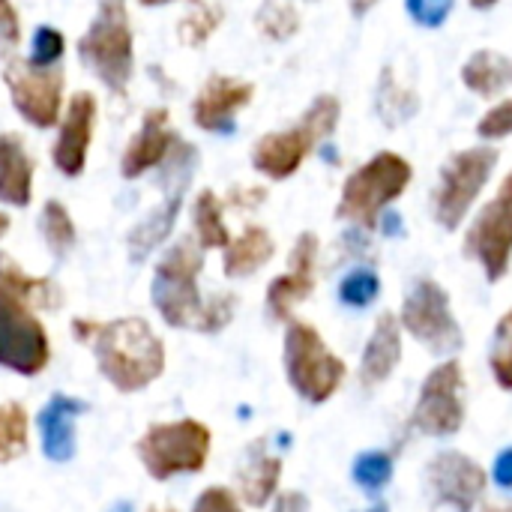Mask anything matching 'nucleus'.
I'll use <instances>...</instances> for the list:
<instances>
[{"instance_id":"aec40b11","label":"nucleus","mask_w":512,"mask_h":512,"mask_svg":"<svg viewBox=\"0 0 512 512\" xmlns=\"http://www.w3.org/2000/svg\"><path fill=\"white\" fill-rule=\"evenodd\" d=\"M87 411V402L54 393L45 408L39 411V435H42V456L48 462H69L75 456V420Z\"/></svg>"},{"instance_id":"7ed1b4c3","label":"nucleus","mask_w":512,"mask_h":512,"mask_svg":"<svg viewBox=\"0 0 512 512\" xmlns=\"http://www.w3.org/2000/svg\"><path fill=\"white\" fill-rule=\"evenodd\" d=\"M342 117V105L336 96L324 93L318 96L300 117V123H294L291 129H279V132H267L255 141L252 147V168L270 180H288L300 171V165L306 162V156L315 150L318 141L330 138L339 126Z\"/></svg>"},{"instance_id":"ddd939ff","label":"nucleus","mask_w":512,"mask_h":512,"mask_svg":"<svg viewBox=\"0 0 512 512\" xmlns=\"http://www.w3.org/2000/svg\"><path fill=\"white\" fill-rule=\"evenodd\" d=\"M411 423L429 438H450L465 426V375L459 360H444L429 372Z\"/></svg>"},{"instance_id":"a19ab883","label":"nucleus","mask_w":512,"mask_h":512,"mask_svg":"<svg viewBox=\"0 0 512 512\" xmlns=\"http://www.w3.org/2000/svg\"><path fill=\"white\" fill-rule=\"evenodd\" d=\"M492 477L501 489H512V447H507L498 459H495V468H492Z\"/></svg>"},{"instance_id":"79ce46f5","label":"nucleus","mask_w":512,"mask_h":512,"mask_svg":"<svg viewBox=\"0 0 512 512\" xmlns=\"http://www.w3.org/2000/svg\"><path fill=\"white\" fill-rule=\"evenodd\" d=\"M273 512H309V498L300 495V492H285V495L276 498Z\"/></svg>"},{"instance_id":"0eeeda50","label":"nucleus","mask_w":512,"mask_h":512,"mask_svg":"<svg viewBox=\"0 0 512 512\" xmlns=\"http://www.w3.org/2000/svg\"><path fill=\"white\" fill-rule=\"evenodd\" d=\"M135 453L144 471L159 483L180 474H201L210 456V429L198 420L156 423L138 438Z\"/></svg>"},{"instance_id":"6e6552de","label":"nucleus","mask_w":512,"mask_h":512,"mask_svg":"<svg viewBox=\"0 0 512 512\" xmlns=\"http://www.w3.org/2000/svg\"><path fill=\"white\" fill-rule=\"evenodd\" d=\"M195 165H198V150L177 138L171 144L165 162L159 165L165 171V195H162V201L126 237V249H129V258L135 264L150 258L168 240V234H171V228H174V222L180 216V207L186 201V189L192 186Z\"/></svg>"},{"instance_id":"ea45409f","label":"nucleus","mask_w":512,"mask_h":512,"mask_svg":"<svg viewBox=\"0 0 512 512\" xmlns=\"http://www.w3.org/2000/svg\"><path fill=\"white\" fill-rule=\"evenodd\" d=\"M18 42H21V18L12 0H0V54L15 51Z\"/></svg>"},{"instance_id":"c03bdc74","label":"nucleus","mask_w":512,"mask_h":512,"mask_svg":"<svg viewBox=\"0 0 512 512\" xmlns=\"http://www.w3.org/2000/svg\"><path fill=\"white\" fill-rule=\"evenodd\" d=\"M498 198H501V201H507V204H512V174L507 177V180H504V183H501V192H498Z\"/></svg>"},{"instance_id":"c9c22d12","label":"nucleus","mask_w":512,"mask_h":512,"mask_svg":"<svg viewBox=\"0 0 512 512\" xmlns=\"http://www.w3.org/2000/svg\"><path fill=\"white\" fill-rule=\"evenodd\" d=\"M63 48H66L63 33H60L57 27H51V24H42V27H36V33H33L30 60L39 63V66H54V63H60Z\"/></svg>"},{"instance_id":"bb28decb","label":"nucleus","mask_w":512,"mask_h":512,"mask_svg":"<svg viewBox=\"0 0 512 512\" xmlns=\"http://www.w3.org/2000/svg\"><path fill=\"white\" fill-rule=\"evenodd\" d=\"M192 225H195V243L207 252V249H225L231 243L228 225H225V204L222 198H216V192L204 189L195 198L192 207Z\"/></svg>"},{"instance_id":"9d476101","label":"nucleus","mask_w":512,"mask_h":512,"mask_svg":"<svg viewBox=\"0 0 512 512\" xmlns=\"http://www.w3.org/2000/svg\"><path fill=\"white\" fill-rule=\"evenodd\" d=\"M399 324L438 357L459 354L465 345V333L453 315L450 294L435 279H417L411 285L399 312Z\"/></svg>"},{"instance_id":"b1692460","label":"nucleus","mask_w":512,"mask_h":512,"mask_svg":"<svg viewBox=\"0 0 512 512\" xmlns=\"http://www.w3.org/2000/svg\"><path fill=\"white\" fill-rule=\"evenodd\" d=\"M276 252V243L270 237L267 228L261 225H246L240 237H231V243L225 246V258H222V270L228 279H246L252 273H258Z\"/></svg>"},{"instance_id":"f704fd0d","label":"nucleus","mask_w":512,"mask_h":512,"mask_svg":"<svg viewBox=\"0 0 512 512\" xmlns=\"http://www.w3.org/2000/svg\"><path fill=\"white\" fill-rule=\"evenodd\" d=\"M219 18H222V12H219L216 6L198 3V6H195V12H192V15L183 21V27H180L183 42H189V45H201V42H207V36L219 27Z\"/></svg>"},{"instance_id":"20e7f679","label":"nucleus","mask_w":512,"mask_h":512,"mask_svg":"<svg viewBox=\"0 0 512 512\" xmlns=\"http://www.w3.org/2000/svg\"><path fill=\"white\" fill-rule=\"evenodd\" d=\"M81 63L117 96H126L135 75V45L126 0H99L96 15L78 39Z\"/></svg>"},{"instance_id":"09e8293b","label":"nucleus","mask_w":512,"mask_h":512,"mask_svg":"<svg viewBox=\"0 0 512 512\" xmlns=\"http://www.w3.org/2000/svg\"><path fill=\"white\" fill-rule=\"evenodd\" d=\"M165 3H174V0H141V6H165Z\"/></svg>"},{"instance_id":"a211bd4d","label":"nucleus","mask_w":512,"mask_h":512,"mask_svg":"<svg viewBox=\"0 0 512 512\" xmlns=\"http://www.w3.org/2000/svg\"><path fill=\"white\" fill-rule=\"evenodd\" d=\"M255 96L249 81L231 75H210L192 105V120L204 132H231L237 111H243Z\"/></svg>"},{"instance_id":"3c124183","label":"nucleus","mask_w":512,"mask_h":512,"mask_svg":"<svg viewBox=\"0 0 512 512\" xmlns=\"http://www.w3.org/2000/svg\"><path fill=\"white\" fill-rule=\"evenodd\" d=\"M369 512H390V510H387V507H384V504H378V507H375V510H369Z\"/></svg>"},{"instance_id":"c756f323","label":"nucleus","mask_w":512,"mask_h":512,"mask_svg":"<svg viewBox=\"0 0 512 512\" xmlns=\"http://www.w3.org/2000/svg\"><path fill=\"white\" fill-rule=\"evenodd\" d=\"M27 453V411L18 402L0 405V465Z\"/></svg>"},{"instance_id":"2f4dec72","label":"nucleus","mask_w":512,"mask_h":512,"mask_svg":"<svg viewBox=\"0 0 512 512\" xmlns=\"http://www.w3.org/2000/svg\"><path fill=\"white\" fill-rule=\"evenodd\" d=\"M378 294H381V279H378V273L369 270V267L351 270V273L342 279V285H339V300H342L345 306H351V309H366V306H372V303L378 300Z\"/></svg>"},{"instance_id":"f8f14e48","label":"nucleus","mask_w":512,"mask_h":512,"mask_svg":"<svg viewBox=\"0 0 512 512\" xmlns=\"http://www.w3.org/2000/svg\"><path fill=\"white\" fill-rule=\"evenodd\" d=\"M9 99L15 111L36 129H48L60 120L63 111V69L60 63L54 66H39L30 57H18L6 63L3 72Z\"/></svg>"},{"instance_id":"4c0bfd02","label":"nucleus","mask_w":512,"mask_h":512,"mask_svg":"<svg viewBox=\"0 0 512 512\" xmlns=\"http://www.w3.org/2000/svg\"><path fill=\"white\" fill-rule=\"evenodd\" d=\"M453 6H456V0H405L408 15L420 27H441L450 18Z\"/></svg>"},{"instance_id":"e433bc0d","label":"nucleus","mask_w":512,"mask_h":512,"mask_svg":"<svg viewBox=\"0 0 512 512\" xmlns=\"http://www.w3.org/2000/svg\"><path fill=\"white\" fill-rule=\"evenodd\" d=\"M477 135H480L483 141H501V138L512 135V99L498 102L495 108H489V111L480 117Z\"/></svg>"},{"instance_id":"7c9ffc66","label":"nucleus","mask_w":512,"mask_h":512,"mask_svg":"<svg viewBox=\"0 0 512 512\" xmlns=\"http://www.w3.org/2000/svg\"><path fill=\"white\" fill-rule=\"evenodd\" d=\"M351 477L369 495L381 492L393 480V453L390 450H369V453L357 456V462L351 468Z\"/></svg>"},{"instance_id":"dca6fc26","label":"nucleus","mask_w":512,"mask_h":512,"mask_svg":"<svg viewBox=\"0 0 512 512\" xmlns=\"http://www.w3.org/2000/svg\"><path fill=\"white\" fill-rule=\"evenodd\" d=\"M318 252H321V243L312 231L297 237V243L291 249L288 270L282 276H276L267 288V312L273 321H291L294 306L303 303L315 291Z\"/></svg>"},{"instance_id":"8fccbe9b","label":"nucleus","mask_w":512,"mask_h":512,"mask_svg":"<svg viewBox=\"0 0 512 512\" xmlns=\"http://www.w3.org/2000/svg\"><path fill=\"white\" fill-rule=\"evenodd\" d=\"M108 512H132V504H117V507H111Z\"/></svg>"},{"instance_id":"a878e982","label":"nucleus","mask_w":512,"mask_h":512,"mask_svg":"<svg viewBox=\"0 0 512 512\" xmlns=\"http://www.w3.org/2000/svg\"><path fill=\"white\" fill-rule=\"evenodd\" d=\"M462 81L477 96H495L512 84V60L498 51H477L462 66Z\"/></svg>"},{"instance_id":"9b49d317","label":"nucleus","mask_w":512,"mask_h":512,"mask_svg":"<svg viewBox=\"0 0 512 512\" xmlns=\"http://www.w3.org/2000/svg\"><path fill=\"white\" fill-rule=\"evenodd\" d=\"M51 360V342L33 309L0 288V366L33 378Z\"/></svg>"},{"instance_id":"423d86ee","label":"nucleus","mask_w":512,"mask_h":512,"mask_svg":"<svg viewBox=\"0 0 512 512\" xmlns=\"http://www.w3.org/2000/svg\"><path fill=\"white\" fill-rule=\"evenodd\" d=\"M282 363H285L288 384L309 405L330 402L348 375V366L342 363V357L330 351L324 336L312 324L294 321V318L288 321V330H285Z\"/></svg>"},{"instance_id":"4468645a","label":"nucleus","mask_w":512,"mask_h":512,"mask_svg":"<svg viewBox=\"0 0 512 512\" xmlns=\"http://www.w3.org/2000/svg\"><path fill=\"white\" fill-rule=\"evenodd\" d=\"M486 486L489 477L480 462L459 450H444L426 465V492L435 507L471 512L486 495Z\"/></svg>"},{"instance_id":"4be33fe9","label":"nucleus","mask_w":512,"mask_h":512,"mask_svg":"<svg viewBox=\"0 0 512 512\" xmlns=\"http://www.w3.org/2000/svg\"><path fill=\"white\" fill-rule=\"evenodd\" d=\"M279 480H282V462L267 450V441H255L246 450L243 465L237 471L240 498L249 507H267L279 492Z\"/></svg>"},{"instance_id":"f03ea898","label":"nucleus","mask_w":512,"mask_h":512,"mask_svg":"<svg viewBox=\"0 0 512 512\" xmlns=\"http://www.w3.org/2000/svg\"><path fill=\"white\" fill-rule=\"evenodd\" d=\"M72 333L78 342L93 348L102 378L117 393H138L165 372V345L144 318H75Z\"/></svg>"},{"instance_id":"412c9836","label":"nucleus","mask_w":512,"mask_h":512,"mask_svg":"<svg viewBox=\"0 0 512 512\" xmlns=\"http://www.w3.org/2000/svg\"><path fill=\"white\" fill-rule=\"evenodd\" d=\"M402 360V324L393 312H384L375 327L372 336L363 348V360H360V384L363 387H378L384 384L396 366Z\"/></svg>"},{"instance_id":"6ab92c4d","label":"nucleus","mask_w":512,"mask_h":512,"mask_svg":"<svg viewBox=\"0 0 512 512\" xmlns=\"http://www.w3.org/2000/svg\"><path fill=\"white\" fill-rule=\"evenodd\" d=\"M168 120H171V114L165 108H150L141 117L138 132L129 138L126 153L120 159V174L126 180H135V177H141V174H147L165 162L171 144L177 141V135L168 129Z\"/></svg>"},{"instance_id":"473e14b6","label":"nucleus","mask_w":512,"mask_h":512,"mask_svg":"<svg viewBox=\"0 0 512 512\" xmlns=\"http://www.w3.org/2000/svg\"><path fill=\"white\" fill-rule=\"evenodd\" d=\"M489 366H492L495 381H498L504 390H512V309L498 321V327H495Z\"/></svg>"},{"instance_id":"1a4fd4ad","label":"nucleus","mask_w":512,"mask_h":512,"mask_svg":"<svg viewBox=\"0 0 512 512\" xmlns=\"http://www.w3.org/2000/svg\"><path fill=\"white\" fill-rule=\"evenodd\" d=\"M498 165V150L489 144L480 147H468L450 156V162L441 168V180L435 186V198H432V210H435V222L447 231H456L474 201L480 198V192L486 189L492 171Z\"/></svg>"},{"instance_id":"58836bf2","label":"nucleus","mask_w":512,"mask_h":512,"mask_svg":"<svg viewBox=\"0 0 512 512\" xmlns=\"http://www.w3.org/2000/svg\"><path fill=\"white\" fill-rule=\"evenodd\" d=\"M192 512H243L240 510V501L231 489L225 486H210L198 495Z\"/></svg>"},{"instance_id":"603ef678","label":"nucleus","mask_w":512,"mask_h":512,"mask_svg":"<svg viewBox=\"0 0 512 512\" xmlns=\"http://www.w3.org/2000/svg\"><path fill=\"white\" fill-rule=\"evenodd\" d=\"M150 512H174V510H150Z\"/></svg>"},{"instance_id":"393cba45","label":"nucleus","mask_w":512,"mask_h":512,"mask_svg":"<svg viewBox=\"0 0 512 512\" xmlns=\"http://www.w3.org/2000/svg\"><path fill=\"white\" fill-rule=\"evenodd\" d=\"M0 288L24 300L30 309H57L63 303V294L51 279L24 273L6 252H0Z\"/></svg>"},{"instance_id":"cd10ccee","label":"nucleus","mask_w":512,"mask_h":512,"mask_svg":"<svg viewBox=\"0 0 512 512\" xmlns=\"http://www.w3.org/2000/svg\"><path fill=\"white\" fill-rule=\"evenodd\" d=\"M375 108H378V117H381L387 126H402V123H408V120L420 111V96H417L414 90L402 87V84L393 78V69H384V72H381V81H378Z\"/></svg>"},{"instance_id":"72a5a7b5","label":"nucleus","mask_w":512,"mask_h":512,"mask_svg":"<svg viewBox=\"0 0 512 512\" xmlns=\"http://www.w3.org/2000/svg\"><path fill=\"white\" fill-rule=\"evenodd\" d=\"M258 27L261 33H267L270 39H288L297 33L300 27V18H297V9L282 3V0H267L258 12Z\"/></svg>"},{"instance_id":"39448f33","label":"nucleus","mask_w":512,"mask_h":512,"mask_svg":"<svg viewBox=\"0 0 512 512\" xmlns=\"http://www.w3.org/2000/svg\"><path fill=\"white\" fill-rule=\"evenodd\" d=\"M411 177H414V168L405 156L393 150L375 153L345 180L342 198L336 204V216L360 228H375L381 213L405 195V189L411 186Z\"/></svg>"},{"instance_id":"5701e85b","label":"nucleus","mask_w":512,"mask_h":512,"mask_svg":"<svg viewBox=\"0 0 512 512\" xmlns=\"http://www.w3.org/2000/svg\"><path fill=\"white\" fill-rule=\"evenodd\" d=\"M33 198V162L15 132L0 135V204L27 207Z\"/></svg>"},{"instance_id":"de8ad7c7","label":"nucleus","mask_w":512,"mask_h":512,"mask_svg":"<svg viewBox=\"0 0 512 512\" xmlns=\"http://www.w3.org/2000/svg\"><path fill=\"white\" fill-rule=\"evenodd\" d=\"M6 231H9V216H6V213H0V237H3Z\"/></svg>"},{"instance_id":"c85d7f7f","label":"nucleus","mask_w":512,"mask_h":512,"mask_svg":"<svg viewBox=\"0 0 512 512\" xmlns=\"http://www.w3.org/2000/svg\"><path fill=\"white\" fill-rule=\"evenodd\" d=\"M39 231L54 258H63L75 246V225H72L69 210L60 201H45L39 213Z\"/></svg>"},{"instance_id":"f257e3e1","label":"nucleus","mask_w":512,"mask_h":512,"mask_svg":"<svg viewBox=\"0 0 512 512\" xmlns=\"http://www.w3.org/2000/svg\"><path fill=\"white\" fill-rule=\"evenodd\" d=\"M201 270H204V249L192 237L177 240L159 258L153 285H150V300L168 327L195 330V333H219L231 324L237 297L234 294L204 297L198 288Z\"/></svg>"},{"instance_id":"49530a36","label":"nucleus","mask_w":512,"mask_h":512,"mask_svg":"<svg viewBox=\"0 0 512 512\" xmlns=\"http://www.w3.org/2000/svg\"><path fill=\"white\" fill-rule=\"evenodd\" d=\"M483 512H512V504H507V507H498V504H486V507H483Z\"/></svg>"},{"instance_id":"37998d69","label":"nucleus","mask_w":512,"mask_h":512,"mask_svg":"<svg viewBox=\"0 0 512 512\" xmlns=\"http://www.w3.org/2000/svg\"><path fill=\"white\" fill-rule=\"evenodd\" d=\"M348 3H351V12H354V18H363V15H366V12H369V9H372L378 0H348Z\"/></svg>"},{"instance_id":"a18cd8bd","label":"nucleus","mask_w":512,"mask_h":512,"mask_svg":"<svg viewBox=\"0 0 512 512\" xmlns=\"http://www.w3.org/2000/svg\"><path fill=\"white\" fill-rule=\"evenodd\" d=\"M498 0H471V6H477V9H492Z\"/></svg>"},{"instance_id":"2eb2a0df","label":"nucleus","mask_w":512,"mask_h":512,"mask_svg":"<svg viewBox=\"0 0 512 512\" xmlns=\"http://www.w3.org/2000/svg\"><path fill=\"white\" fill-rule=\"evenodd\" d=\"M465 255L474 258L489 282H501L512 264V204L495 198L480 210L465 237Z\"/></svg>"},{"instance_id":"f3484780","label":"nucleus","mask_w":512,"mask_h":512,"mask_svg":"<svg viewBox=\"0 0 512 512\" xmlns=\"http://www.w3.org/2000/svg\"><path fill=\"white\" fill-rule=\"evenodd\" d=\"M96 96L87 90H78L69 102L66 111L60 117V132L54 141V168L63 177H78L87 165V153H90V141H93V126H96Z\"/></svg>"}]
</instances>
